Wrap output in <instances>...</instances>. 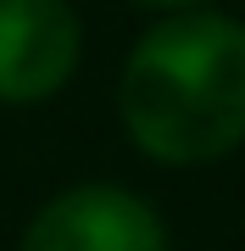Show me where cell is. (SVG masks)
<instances>
[{
  "instance_id": "obj_1",
  "label": "cell",
  "mask_w": 245,
  "mask_h": 251,
  "mask_svg": "<svg viewBox=\"0 0 245 251\" xmlns=\"http://www.w3.org/2000/svg\"><path fill=\"white\" fill-rule=\"evenodd\" d=\"M117 112L151 162L200 168L245 145V23L173 11L128 50Z\"/></svg>"
},
{
  "instance_id": "obj_2",
  "label": "cell",
  "mask_w": 245,
  "mask_h": 251,
  "mask_svg": "<svg viewBox=\"0 0 245 251\" xmlns=\"http://www.w3.org/2000/svg\"><path fill=\"white\" fill-rule=\"evenodd\" d=\"M17 251H167V229L134 190L73 184L34 212Z\"/></svg>"
},
{
  "instance_id": "obj_3",
  "label": "cell",
  "mask_w": 245,
  "mask_h": 251,
  "mask_svg": "<svg viewBox=\"0 0 245 251\" xmlns=\"http://www.w3.org/2000/svg\"><path fill=\"white\" fill-rule=\"evenodd\" d=\"M84 28L67 0H0V106H39L73 78Z\"/></svg>"
},
{
  "instance_id": "obj_4",
  "label": "cell",
  "mask_w": 245,
  "mask_h": 251,
  "mask_svg": "<svg viewBox=\"0 0 245 251\" xmlns=\"http://www.w3.org/2000/svg\"><path fill=\"white\" fill-rule=\"evenodd\" d=\"M134 6H167V11H184V6H200V0H134Z\"/></svg>"
}]
</instances>
